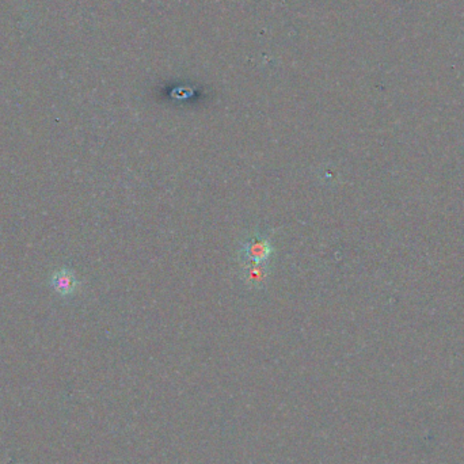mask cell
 <instances>
[{"label":"cell","instance_id":"1","mask_svg":"<svg viewBox=\"0 0 464 464\" xmlns=\"http://www.w3.org/2000/svg\"><path fill=\"white\" fill-rule=\"evenodd\" d=\"M274 253V247L266 236L254 235L249 238L240 249L239 259L245 265H268Z\"/></svg>","mask_w":464,"mask_h":464},{"label":"cell","instance_id":"2","mask_svg":"<svg viewBox=\"0 0 464 464\" xmlns=\"http://www.w3.org/2000/svg\"><path fill=\"white\" fill-rule=\"evenodd\" d=\"M52 286L61 296H70L77 291L79 281L77 276L71 270L61 269L53 274Z\"/></svg>","mask_w":464,"mask_h":464},{"label":"cell","instance_id":"3","mask_svg":"<svg viewBox=\"0 0 464 464\" xmlns=\"http://www.w3.org/2000/svg\"><path fill=\"white\" fill-rule=\"evenodd\" d=\"M269 276L268 265H245L242 272L243 283L252 288H261Z\"/></svg>","mask_w":464,"mask_h":464}]
</instances>
